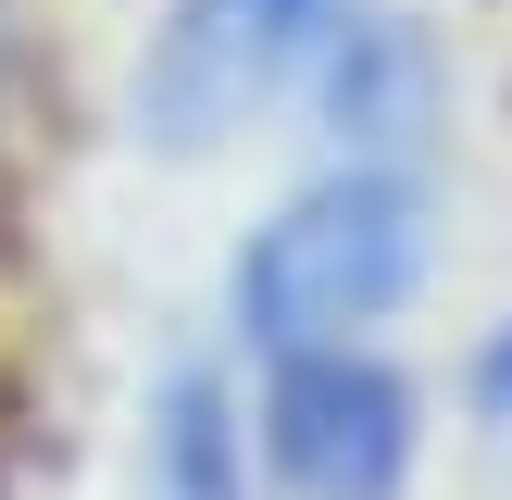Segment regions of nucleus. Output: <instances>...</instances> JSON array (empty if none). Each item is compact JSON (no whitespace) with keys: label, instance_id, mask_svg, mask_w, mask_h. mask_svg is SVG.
I'll return each instance as SVG.
<instances>
[{"label":"nucleus","instance_id":"obj_1","mask_svg":"<svg viewBox=\"0 0 512 500\" xmlns=\"http://www.w3.org/2000/svg\"><path fill=\"white\" fill-rule=\"evenodd\" d=\"M425 275V200L400 175L350 163L325 188H300L263 238L238 250V325L300 363V350H350V325H375L388 300H413Z\"/></svg>","mask_w":512,"mask_h":500},{"label":"nucleus","instance_id":"obj_7","mask_svg":"<svg viewBox=\"0 0 512 500\" xmlns=\"http://www.w3.org/2000/svg\"><path fill=\"white\" fill-rule=\"evenodd\" d=\"M0 50H13V0H0Z\"/></svg>","mask_w":512,"mask_h":500},{"label":"nucleus","instance_id":"obj_4","mask_svg":"<svg viewBox=\"0 0 512 500\" xmlns=\"http://www.w3.org/2000/svg\"><path fill=\"white\" fill-rule=\"evenodd\" d=\"M325 113H338L350 150H400L425 125V38H413V25L350 13L338 38H325Z\"/></svg>","mask_w":512,"mask_h":500},{"label":"nucleus","instance_id":"obj_3","mask_svg":"<svg viewBox=\"0 0 512 500\" xmlns=\"http://www.w3.org/2000/svg\"><path fill=\"white\" fill-rule=\"evenodd\" d=\"M263 450L300 500H400L413 475V388L363 350H300L263 388Z\"/></svg>","mask_w":512,"mask_h":500},{"label":"nucleus","instance_id":"obj_2","mask_svg":"<svg viewBox=\"0 0 512 500\" xmlns=\"http://www.w3.org/2000/svg\"><path fill=\"white\" fill-rule=\"evenodd\" d=\"M338 25H350V0H175L138 50V138H163V150L238 138L250 113H275L325 63Z\"/></svg>","mask_w":512,"mask_h":500},{"label":"nucleus","instance_id":"obj_6","mask_svg":"<svg viewBox=\"0 0 512 500\" xmlns=\"http://www.w3.org/2000/svg\"><path fill=\"white\" fill-rule=\"evenodd\" d=\"M475 413H488V425H512V325L475 350Z\"/></svg>","mask_w":512,"mask_h":500},{"label":"nucleus","instance_id":"obj_5","mask_svg":"<svg viewBox=\"0 0 512 500\" xmlns=\"http://www.w3.org/2000/svg\"><path fill=\"white\" fill-rule=\"evenodd\" d=\"M150 500H250V450H238V400L225 375H175L150 413Z\"/></svg>","mask_w":512,"mask_h":500}]
</instances>
